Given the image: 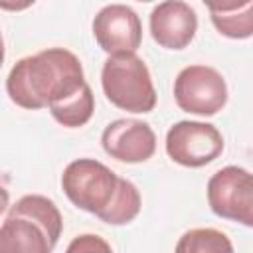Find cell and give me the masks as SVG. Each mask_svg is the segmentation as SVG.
Here are the masks:
<instances>
[{
    "mask_svg": "<svg viewBox=\"0 0 253 253\" xmlns=\"http://www.w3.org/2000/svg\"><path fill=\"white\" fill-rule=\"evenodd\" d=\"M89 83L79 57L65 47H47L14 63L6 79V93L22 109L49 111L67 103Z\"/></svg>",
    "mask_w": 253,
    "mask_h": 253,
    "instance_id": "cell-1",
    "label": "cell"
},
{
    "mask_svg": "<svg viewBox=\"0 0 253 253\" xmlns=\"http://www.w3.org/2000/svg\"><path fill=\"white\" fill-rule=\"evenodd\" d=\"M63 194L73 206L109 225L132 221L142 206L138 188L95 158H77L61 174Z\"/></svg>",
    "mask_w": 253,
    "mask_h": 253,
    "instance_id": "cell-2",
    "label": "cell"
},
{
    "mask_svg": "<svg viewBox=\"0 0 253 253\" xmlns=\"http://www.w3.org/2000/svg\"><path fill=\"white\" fill-rule=\"evenodd\" d=\"M61 227L63 217L49 198L22 196L0 225V253H51Z\"/></svg>",
    "mask_w": 253,
    "mask_h": 253,
    "instance_id": "cell-3",
    "label": "cell"
},
{
    "mask_svg": "<svg viewBox=\"0 0 253 253\" xmlns=\"http://www.w3.org/2000/svg\"><path fill=\"white\" fill-rule=\"evenodd\" d=\"M105 97L126 113H150L156 107V89L146 63L136 53L109 55L101 69Z\"/></svg>",
    "mask_w": 253,
    "mask_h": 253,
    "instance_id": "cell-4",
    "label": "cell"
},
{
    "mask_svg": "<svg viewBox=\"0 0 253 253\" xmlns=\"http://www.w3.org/2000/svg\"><path fill=\"white\" fill-rule=\"evenodd\" d=\"M176 105L198 117H213L227 103V83L210 65H188L174 79Z\"/></svg>",
    "mask_w": 253,
    "mask_h": 253,
    "instance_id": "cell-5",
    "label": "cell"
},
{
    "mask_svg": "<svg viewBox=\"0 0 253 253\" xmlns=\"http://www.w3.org/2000/svg\"><path fill=\"white\" fill-rule=\"evenodd\" d=\"M210 210L223 219L253 225V178L241 166L219 168L208 180Z\"/></svg>",
    "mask_w": 253,
    "mask_h": 253,
    "instance_id": "cell-6",
    "label": "cell"
},
{
    "mask_svg": "<svg viewBox=\"0 0 253 253\" xmlns=\"http://www.w3.org/2000/svg\"><path fill=\"white\" fill-rule=\"evenodd\" d=\"M223 152L221 132L202 121H180L166 132V154L180 166L202 168Z\"/></svg>",
    "mask_w": 253,
    "mask_h": 253,
    "instance_id": "cell-7",
    "label": "cell"
},
{
    "mask_svg": "<svg viewBox=\"0 0 253 253\" xmlns=\"http://www.w3.org/2000/svg\"><path fill=\"white\" fill-rule=\"evenodd\" d=\"M93 36L109 55L136 53L142 42V24L130 6L107 4L93 18Z\"/></svg>",
    "mask_w": 253,
    "mask_h": 253,
    "instance_id": "cell-8",
    "label": "cell"
},
{
    "mask_svg": "<svg viewBox=\"0 0 253 253\" xmlns=\"http://www.w3.org/2000/svg\"><path fill=\"white\" fill-rule=\"evenodd\" d=\"M101 144L111 158L126 164H138L152 158L156 150V134L144 121L117 119L105 126Z\"/></svg>",
    "mask_w": 253,
    "mask_h": 253,
    "instance_id": "cell-9",
    "label": "cell"
},
{
    "mask_svg": "<svg viewBox=\"0 0 253 253\" xmlns=\"http://www.w3.org/2000/svg\"><path fill=\"white\" fill-rule=\"evenodd\" d=\"M150 36L166 49H184L198 32L196 10L182 0L160 2L150 12Z\"/></svg>",
    "mask_w": 253,
    "mask_h": 253,
    "instance_id": "cell-10",
    "label": "cell"
},
{
    "mask_svg": "<svg viewBox=\"0 0 253 253\" xmlns=\"http://www.w3.org/2000/svg\"><path fill=\"white\" fill-rule=\"evenodd\" d=\"M215 30L231 40H247L253 36V2L241 4H208Z\"/></svg>",
    "mask_w": 253,
    "mask_h": 253,
    "instance_id": "cell-11",
    "label": "cell"
},
{
    "mask_svg": "<svg viewBox=\"0 0 253 253\" xmlns=\"http://www.w3.org/2000/svg\"><path fill=\"white\" fill-rule=\"evenodd\" d=\"M174 253H233V245L215 227H194L182 233Z\"/></svg>",
    "mask_w": 253,
    "mask_h": 253,
    "instance_id": "cell-12",
    "label": "cell"
},
{
    "mask_svg": "<svg viewBox=\"0 0 253 253\" xmlns=\"http://www.w3.org/2000/svg\"><path fill=\"white\" fill-rule=\"evenodd\" d=\"M93 111H95V97H93L91 87L87 85L73 99L51 109L49 113L59 125H63L67 128H79L89 123V119L93 117Z\"/></svg>",
    "mask_w": 253,
    "mask_h": 253,
    "instance_id": "cell-13",
    "label": "cell"
},
{
    "mask_svg": "<svg viewBox=\"0 0 253 253\" xmlns=\"http://www.w3.org/2000/svg\"><path fill=\"white\" fill-rule=\"evenodd\" d=\"M65 253H113V249L103 237L95 233H81L69 241Z\"/></svg>",
    "mask_w": 253,
    "mask_h": 253,
    "instance_id": "cell-14",
    "label": "cell"
},
{
    "mask_svg": "<svg viewBox=\"0 0 253 253\" xmlns=\"http://www.w3.org/2000/svg\"><path fill=\"white\" fill-rule=\"evenodd\" d=\"M8 206H10V194H8V190H4L0 186V213H4Z\"/></svg>",
    "mask_w": 253,
    "mask_h": 253,
    "instance_id": "cell-15",
    "label": "cell"
},
{
    "mask_svg": "<svg viewBox=\"0 0 253 253\" xmlns=\"http://www.w3.org/2000/svg\"><path fill=\"white\" fill-rule=\"evenodd\" d=\"M28 6H30V2H26V4H16V6H14V4H2V2H0V8H12V10H18V8H28Z\"/></svg>",
    "mask_w": 253,
    "mask_h": 253,
    "instance_id": "cell-16",
    "label": "cell"
},
{
    "mask_svg": "<svg viewBox=\"0 0 253 253\" xmlns=\"http://www.w3.org/2000/svg\"><path fill=\"white\" fill-rule=\"evenodd\" d=\"M4 63V38H2V32H0V67Z\"/></svg>",
    "mask_w": 253,
    "mask_h": 253,
    "instance_id": "cell-17",
    "label": "cell"
}]
</instances>
